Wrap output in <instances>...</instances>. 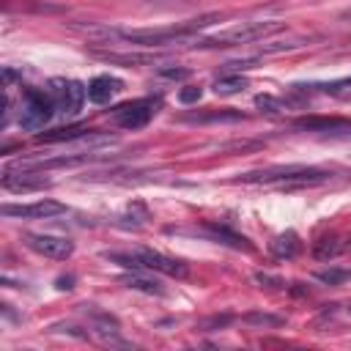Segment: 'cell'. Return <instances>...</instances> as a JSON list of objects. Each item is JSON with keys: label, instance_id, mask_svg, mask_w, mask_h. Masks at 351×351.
<instances>
[{"label": "cell", "instance_id": "6da1fadb", "mask_svg": "<svg viewBox=\"0 0 351 351\" xmlns=\"http://www.w3.org/2000/svg\"><path fill=\"white\" fill-rule=\"evenodd\" d=\"M332 173L321 167H307V165H277V167H263L239 176L241 184H269V186H282V189H296V186H318L329 181Z\"/></svg>", "mask_w": 351, "mask_h": 351}, {"label": "cell", "instance_id": "83f0119b", "mask_svg": "<svg viewBox=\"0 0 351 351\" xmlns=\"http://www.w3.org/2000/svg\"><path fill=\"white\" fill-rule=\"evenodd\" d=\"M14 77H16V71H11V69H5V71H3V80H5V85H8Z\"/></svg>", "mask_w": 351, "mask_h": 351}, {"label": "cell", "instance_id": "2e32d148", "mask_svg": "<svg viewBox=\"0 0 351 351\" xmlns=\"http://www.w3.org/2000/svg\"><path fill=\"white\" fill-rule=\"evenodd\" d=\"M244 88H247V77H241V71H230L214 80V93L219 96H233V93H241Z\"/></svg>", "mask_w": 351, "mask_h": 351}, {"label": "cell", "instance_id": "ffe728a7", "mask_svg": "<svg viewBox=\"0 0 351 351\" xmlns=\"http://www.w3.org/2000/svg\"><path fill=\"white\" fill-rule=\"evenodd\" d=\"M315 280H321L324 285H343L346 280H351V269H340V266H329L315 271Z\"/></svg>", "mask_w": 351, "mask_h": 351}, {"label": "cell", "instance_id": "d4e9b609", "mask_svg": "<svg viewBox=\"0 0 351 351\" xmlns=\"http://www.w3.org/2000/svg\"><path fill=\"white\" fill-rule=\"evenodd\" d=\"M200 96H203V90H200L197 85H186V88H181V90H178V101H181V104L200 101Z\"/></svg>", "mask_w": 351, "mask_h": 351}, {"label": "cell", "instance_id": "484cf974", "mask_svg": "<svg viewBox=\"0 0 351 351\" xmlns=\"http://www.w3.org/2000/svg\"><path fill=\"white\" fill-rule=\"evenodd\" d=\"M165 80H186L189 77V69H162L159 71Z\"/></svg>", "mask_w": 351, "mask_h": 351}, {"label": "cell", "instance_id": "9c48e42d", "mask_svg": "<svg viewBox=\"0 0 351 351\" xmlns=\"http://www.w3.org/2000/svg\"><path fill=\"white\" fill-rule=\"evenodd\" d=\"M3 214L5 217H19V219H52V217L66 214V206L58 203V200H36V203H22V206L5 203Z\"/></svg>", "mask_w": 351, "mask_h": 351}, {"label": "cell", "instance_id": "8992f818", "mask_svg": "<svg viewBox=\"0 0 351 351\" xmlns=\"http://www.w3.org/2000/svg\"><path fill=\"white\" fill-rule=\"evenodd\" d=\"M49 96L55 101V110L63 115H77L82 110V101L88 96V88L77 80H52L49 82Z\"/></svg>", "mask_w": 351, "mask_h": 351}, {"label": "cell", "instance_id": "5bb4252c", "mask_svg": "<svg viewBox=\"0 0 351 351\" xmlns=\"http://www.w3.org/2000/svg\"><path fill=\"white\" fill-rule=\"evenodd\" d=\"M293 126L307 132H329V134L351 132V121H343V118H299Z\"/></svg>", "mask_w": 351, "mask_h": 351}, {"label": "cell", "instance_id": "7a4b0ae2", "mask_svg": "<svg viewBox=\"0 0 351 351\" xmlns=\"http://www.w3.org/2000/svg\"><path fill=\"white\" fill-rule=\"evenodd\" d=\"M219 14H203L197 19H186L181 25H173V27H140V30H118L115 36L129 41V44H137V47H167V44H181V41H189L192 33H197L200 27L217 22Z\"/></svg>", "mask_w": 351, "mask_h": 351}, {"label": "cell", "instance_id": "7402d4cb", "mask_svg": "<svg viewBox=\"0 0 351 351\" xmlns=\"http://www.w3.org/2000/svg\"><path fill=\"white\" fill-rule=\"evenodd\" d=\"M244 321L247 324H258V326H280L282 324V318L266 315V313H250V315H244Z\"/></svg>", "mask_w": 351, "mask_h": 351}, {"label": "cell", "instance_id": "ba28073f", "mask_svg": "<svg viewBox=\"0 0 351 351\" xmlns=\"http://www.w3.org/2000/svg\"><path fill=\"white\" fill-rule=\"evenodd\" d=\"M22 241L33 252H38L44 258H52V261H66L74 252V241H69L63 236H52V233H25Z\"/></svg>", "mask_w": 351, "mask_h": 351}, {"label": "cell", "instance_id": "4316f807", "mask_svg": "<svg viewBox=\"0 0 351 351\" xmlns=\"http://www.w3.org/2000/svg\"><path fill=\"white\" fill-rule=\"evenodd\" d=\"M71 282H74V277H60L58 280V288H71Z\"/></svg>", "mask_w": 351, "mask_h": 351}, {"label": "cell", "instance_id": "e0dca14e", "mask_svg": "<svg viewBox=\"0 0 351 351\" xmlns=\"http://www.w3.org/2000/svg\"><path fill=\"white\" fill-rule=\"evenodd\" d=\"M299 247H302V244H299L296 233H291V230L269 241V250H271V255H274V258H293V255L299 252Z\"/></svg>", "mask_w": 351, "mask_h": 351}, {"label": "cell", "instance_id": "277c9868", "mask_svg": "<svg viewBox=\"0 0 351 351\" xmlns=\"http://www.w3.org/2000/svg\"><path fill=\"white\" fill-rule=\"evenodd\" d=\"M282 27H285V22H277V19H271V22H239V25H230V27H225L208 38H200L195 47L197 49H219V47L252 44V41H258L269 33H277Z\"/></svg>", "mask_w": 351, "mask_h": 351}, {"label": "cell", "instance_id": "9a60e30c", "mask_svg": "<svg viewBox=\"0 0 351 351\" xmlns=\"http://www.w3.org/2000/svg\"><path fill=\"white\" fill-rule=\"evenodd\" d=\"M126 288H132V291H140V293H151V296H165V285L159 282V280H154V277H143L137 269H132V274H126L123 280H121Z\"/></svg>", "mask_w": 351, "mask_h": 351}, {"label": "cell", "instance_id": "4fadbf2b", "mask_svg": "<svg viewBox=\"0 0 351 351\" xmlns=\"http://www.w3.org/2000/svg\"><path fill=\"white\" fill-rule=\"evenodd\" d=\"M346 250H351V233H348V236L332 233V236H324L321 241H315L313 255H315L318 261H329V258H337V255L346 252Z\"/></svg>", "mask_w": 351, "mask_h": 351}, {"label": "cell", "instance_id": "ac0fdd59", "mask_svg": "<svg viewBox=\"0 0 351 351\" xmlns=\"http://www.w3.org/2000/svg\"><path fill=\"white\" fill-rule=\"evenodd\" d=\"M99 58H104L110 63H126V66H140V63L159 60V55H154V52H145V55H140V52H101Z\"/></svg>", "mask_w": 351, "mask_h": 351}, {"label": "cell", "instance_id": "44dd1931", "mask_svg": "<svg viewBox=\"0 0 351 351\" xmlns=\"http://www.w3.org/2000/svg\"><path fill=\"white\" fill-rule=\"evenodd\" d=\"M186 121H241V112H230V110H219V112H208V115H186Z\"/></svg>", "mask_w": 351, "mask_h": 351}, {"label": "cell", "instance_id": "603a6c76", "mask_svg": "<svg viewBox=\"0 0 351 351\" xmlns=\"http://www.w3.org/2000/svg\"><path fill=\"white\" fill-rule=\"evenodd\" d=\"M255 107H261V110H266V112H280V110H282V104H280L271 93H261V96H255Z\"/></svg>", "mask_w": 351, "mask_h": 351}, {"label": "cell", "instance_id": "f1b7e54d", "mask_svg": "<svg viewBox=\"0 0 351 351\" xmlns=\"http://www.w3.org/2000/svg\"><path fill=\"white\" fill-rule=\"evenodd\" d=\"M346 16H351V11H348V14H346Z\"/></svg>", "mask_w": 351, "mask_h": 351}, {"label": "cell", "instance_id": "52a82bcc", "mask_svg": "<svg viewBox=\"0 0 351 351\" xmlns=\"http://www.w3.org/2000/svg\"><path fill=\"white\" fill-rule=\"evenodd\" d=\"M156 104H159V101H154V99H134V101L118 104V107L110 112V118H112V123L121 126V129H143V126L154 118Z\"/></svg>", "mask_w": 351, "mask_h": 351}, {"label": "cell", "instance_id": "d6986e66", "mask_svg": "<svg viewBox=\"0 0 351 351\" xmlns=\"http://www.w3.org/2000/svg\"><path fill=\"white\" fill-rule=\"evenodd\" d=\"M206 230L211 233V239H217V241H222V244H230V247H236V250H250L247 239L239 236V233H233V230L225 228V225H206Z\"/></svg>", "mask_w": 351, "mask_h": 351}, {"label": "cell", "instance_id": "8fae6325", "mask_svg": "<svg viewBox=\"0 0 351 351\" xmlns=\"http://www.w3.org/2000/svg\"><path fill=\"white\" fill-rule=\"evenodd\" d=\"M90 134H93V129H88L82 123H71V126L38 132L36 134V143H71V140H82V137H90Z\"/></svg>", "mask_w": 351, "mask_h": 351}, {"label": "cell", "instance_id": "7c38bea8", "mask_svg": "<svg viewBox=\"0 0 351 351\" xmlns=\"http://www.w3.org/2000/svg\"><path fill=\"white\" fill-rule=\"evenodd\" d=\"M121 80H115V77H93L90 82H88V101H93V104H107L118 90H121Z\"/></svg>", "mask_w": 351, "mask_h": 351}, {"label": "cell", "instance_id": "5b68a950", "mask_svg": "<svg viewBox=\"0 0 351 351\" xmlns=\"http://www.w3.org/2000/svg\"><path fill=\"white\" fill-rule=\"evenodd\" d=\"M55 112H58V110H55V101H52L49 90L44 93V90H33V88H30V90H25V104H22L19 126L36 132V129H41Z\"/></svg>", "mask_w": 351, "mask_h": 351}, {"label": "cell", "instance_id": "3957f363", "mask_svg": "<svg viewBox=\"0 0 351 351\" xmlns=\"http://www.w3.org/2000/svg\"><path fill=\"white\" fill-rule=\"evenodd\" d=\"M107 258L112 263H121L123 269H137V271H159V274H167V277H176V280H184L189 274V266L178 258H170V255H162L156 250H134V252H107Z\"/></svg>", "mask_w": 351, "mask_h": 351}, {"label": "cell", "instance_id": "30bf717a", "mask_svg": "<svg viewBox=\"0 0 351 351\" xmlns=\"http://www.w3.org/2000/svg\"><path fill=\"white\" fill-rule=\"evenodd\" d=\"M49 184H52L49 178L38 176V173H33L27 167H8L3 173V186L8 192H36V189H44Z\"/></svg>", "mask_w": 351, "mask_h": 351}, {"label": "cell", "instance_id": "f546056e", "mask_svg": "<svg viewBox=\"0 0 351 351\" xmlns=\"http://www.w3.org/2000/svg\"><path fill=\"white\" fill-rule=\"evenodd\" d=\"M348 310H351V304H348Z\"/></svg>", "mask_w": 351, "mask_h": 351}, {"label": "cell", "instance_id": "cb8c5ba5", "mask_svg": "<svg viewBox=\"0 0 351 351\" xmlns=\"http://www.w3.org/2000/svg\"><path fill=\"white\" fill-rule=\"evenodd\" d=\"M315 90H324V93H337L343 88H351V77H343V80H335V82H318V85H310Z\"/></svg>", "mask_w": 351, "mask_h": 351}]
</instances>
